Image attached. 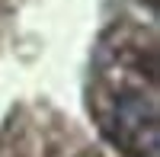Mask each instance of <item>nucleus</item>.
<instances>
[{
	"label": "nucleus",
	"mask_w": 160,
	"mask_h": 157,
	"mask_svg": "<svg viewBox=\"0 0 160 157\" xmlns=\"http://www.w3.org/2000/svg\"><path fill=\"white\" fill-rule=\"evenodd\" d=\"M115 119H118V125H125L128 132H141V128H144V103L141 99H131V96L118 99Z\"/></svg>",
	"instance_id": "obj_1"
}]
</instances>
